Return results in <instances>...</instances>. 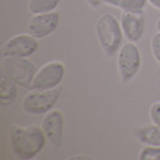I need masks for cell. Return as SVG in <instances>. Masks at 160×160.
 Listing matches in <instances>:
<instances>
[{
    "mask_svg": "<svg viewBox=\"0 0 160 160\" xmlns=\"http://www.w3.org/2000/svg\"><path fill=\"white\" fill-rule=\"evenodd\" d=\"M47 138L41 127L12 125L8 132V143L13 155L21 160L34 159L45 148Z\"/></svg>",
    "mask_w": 160,
    "mask_h": 160,
    "instance_id": "6da1fadb",
    "label": "cell"
},
{
    "mask_svg": "<svg viewBox=\"0 0 160 160\" xmlns=\"http://www.w3.org/2000/svg\"><path fill=\"white\" fill-rule=\"evenodd\" d=\"M95 35L99 46L105 56H117L123 45L124 34L120 27V22L111 13H104L98 18L95 23Z\"/></svg>",
    "mask_w": 160,
    "mask_h": 160,
    "instance_id": "7a4b0ae2",
    "label": "cell"
},
{
    "mask_svg": "<svg viewBox=\"0 0 160 160\" xmlns=\"http://www.w3.org/2000/svg\"><path fill=\"white\" fill-rule=\"evenodd\" d=\"M38 71L36 66L28 58L6 57L1 58V72L12 80L18 87L32 89V80Z\"/></svg>",
    "mask_w": 160,
    "mask_h": 160,
    "instance_id": "3957f363",
    "label": "cell"
},
{
    "mask_svg": "<svg viewBox=\"0 0 160 160\" xmlns=\"http://www.w3.org/2000/svg\"><path fill=\"white\" fill-rule=\"evenodd\" d=\"M62 92H63L62 87L47 89V90L30 89V92L25 94L22 100V108L27 113L35 116L46 114L54 108L58 100L60 99Z\"/></svg>",
    "mask_w": 160,
    "mask_h": 160,
    "instance_id": "277c9868",
    "label": "cell"
},
{
    "mask_svg": "<svg viewBox=\"0 0 160 160\" xmlns=\"http://www.w3.org/2000/svg\"><path fill=\"white\" fill-rule=\"evenodd\" d=\"M116 64L120 81L123 83H129L136 76L141 69L142 56L135 42L128 41L122 45L116 56Z\"/></svg>",
    "mask_w": 160,
    "mask_h": 160,
    "instance_id": "5b68a950",
    "label": "cell"
},
{
    "mask_svg": "<svg viewBox=\"0 0 160 160\" xmlns=\"http://www.w3.org/2000/svg\"><path fill=\"white\" fill-rule=\"evenodd\" d=\"M64 63L53 60L46 63L38 69L35 73V77L32 80V89H39V90H47V89H54L60 87L62 82L65 77Z\"/></svg>",
    "mask_w": 160,
    "mask_h": 160,
    "instance_id": "8992f818",
    "label": "cell"
},
{
    "mask_svg": "<svg viewBox=\"0 0 160 160\" xmlns=\"http://www.w3.org/2000/svg\"><path fill=\"white\" fill-rule=\"evenodd\" d=\"M39 49V41L30 34H18L10 38L0 49L1 58L21 57L29 58Z\"/></svg>",
    "mask_w": 160,
    "mask_h": 160,
    "instance_id": "52a82bcc",
    "label": "cell"
},
{
    "mask_svg": "<svg viewBox=\"0 0 160 160\" xmlns=\"http://www.w3.org/2000/svg\"><path fill=\"white\" fill-rule=\"evenodd\" d=\"M60 23V15L53 11L48 13L32 15L28 22V34L35 39H45L57 30Z\"/></svg>",
    "mask_w": 160,
    "mask_h": 160,
    "instance_id": "ba28073f",
    "label": "cell"
},
{
    "mask_svg": "<svg viewBox=\"0 0 160 160\" xmlns=\"http://www.w3.org/2000/svg\"><path fill=\"white\" fill-rule=\"evenodd\" d=\"M41 129L47 141L56 148H60L63 143L64 130V116L60 110H51L41 120Z\"/></svg>",
    "mask_w": 160,
    "mask_h": 160,
    "instance_id": "9c48e42d",
    "label": "cell"
},
{
    "mask_svg": "<svg viewBox=\"0 0 160 160\" xmlns=\"http://www.w3.org/2000/svg\"><path fill=\"white\" fill-rule=\"evenodd\" d=\"M119 22L124 38L128 41L136 43L142 39L146 29V21L142 13L123 11Z\"/></svg>",
    "mask_w": 160,
    "mask_h": 160,
    "instance_id": "30bf717a",
    "label": "cell"
},
{
    "mask_svg": "<svg viewBox=\"0 0 160 160\" xmlns=\"http://www.w3.org/2000/svg\"><path fill=\"white\" fill-rule=\"evenodd\" d=\"M18 95V86L10 80L5 73L0 76V104L2 106H11L16 102Z\"/></svg>",
    "mask_w": 160,
    "mask_h": 160,
    "instance_id": "8fae6325",
    "label": "cell"
},
{
    "mask_svg": "<svg viewBox=\"0 0 160 160\" xmlns=\"http://www.w3.org/2000/svg\"><path fill=\"white\" fill-rule=\"evenodd\" d=\"M136 137L144 146L160 147V128L157 125L140 128L136 131Z\"/></svg>",
    "mask_w": 160,
    "mask_h": 160,
    "instance_id": "7c38bea8",
    "label": "cell"
},
{
    "mask_svg": "<svg viewBox=\"0 0 160 160\" xmlns=\"http://www.w3.org/2000/svg\"><path fill=\"white\" fill-rule=\"evenodd\" d=\"M63 0H28V11L32 15L48 13L56 11Z\"/></svg>",
    "mask_w": 160,
    "mask_h": 160,
    "instance_id": "4fadbf2b",
    "label": "cell"
},
{
    "mask_svg": "<svg viewBox=\"0 0 160 160\" xmlns=\"http://www.w3.org/2000/svg\"><path fill=\"white\" fill-rule=\"evenodd\" d=\"M146 4H148V0H123L120 10L128 11V12L143 13Z\"/></svg>",
    "mask_w": 160,
    "mask_h": 160,
    "instance_id": "5bb4252c",
    "label": "cell"
},
{
    "mask_svg": "<svg viewBox=\"0 0 160 160\" xmlns=\"http://www.w3.org/2000/svg\"><path fill=\"white\" fill-rule=\"evenodd\" d=\"M140 160H160V147L144 146L138 153Z\"/></svg>",
    "mask_w": 160,
    "mask_h": 160,
    "instance_id": "9a60e30c",
    "label": "cell"
},
{
    "mask_svg": "<svg viewBox=\"0 0 160 160\" xmlns=\"http://www.w3.org/2000/svg\"><path fill=\"white\" fill-rule=\"evenodd\" d=\"M151 49L154 59L158 62V64L160 65V32L154 34V36L152 38L151 41Z\"/></svg>",
    "mask_w": 160,
    "mask_h": 160,
    "instance_id": "2e32d148",
    "label": "cell"
},
{
    "mask_svg": "<svg viewBox=\"0 0 160 160\" xmlns=\"http://www.w3.org/2000/svg\"><path fill=\"white\" fill-rule=\"evenodd\" d=\"M149 118L154 125L160 128V101L154 102L149 107Z\"/></svg>",
    "mask_w": 160,
    "mask_h": 160,
    "instance_id": "e0dca14e",
    "label": "cell"
},
{
    "mask_svg": "<svg viewBox=\"0 0 160 160\" xmlns=\"http://www.w3.org/2000/svg\"><path fill=\"white\" fill-rule=\"evenodd\" d=\"M101 2H105L110 6H113V8H122V4H123V0H102Z\"/></svg>",
    "mask_w": 160,
    "mask_h": 160,
    "instance_id": "ac0fdd59",
    "label": "cell"
},
{
    "mask_svg": "<svg viewBox=\"0 0 160 160\" xmlns=\"http://www.w3.org/2000/svg\"><path fill=\"white\" fill-rule=\"evenodd\" d=\"M148 4L152 6V8L160 10V0H148Z\"/></svg>",
    "mask_w": 160,
    "mask_h": 160,
    "instance_id": "d6986e66",
    "label": "cell"
},
{
    "mask_svg": "<svg viewBox=\"0 0 160 160\" xmlns=\"http://www.w3.org/2000/svg\"><path fill=\"white\" fill-rule=\"evenodd\" d=\"M70 160H73V159H93L92 157H87V155H72L69 158Z\"/></svg>",
    "mask_w": 160,
    "mask_h": 160,
    "instance_id": "ffe728a7",
    "label": "cell"
},
{
    "mask_svg": "<svg viewBox=\"0 0 160 160\" xmlns=\"http://www.w3.org/2000/svg\"><path fill=\"white\" fill-rule=\"evenodd\" d=\"M155 28H157V32H160V18L157 21V24H155Z\"/></svg>",
    "mask_w": 160,
    "mask_h": 160,
    "instance_id": "44dd1931",
    "label": "cell"
},
{
    "mask_svg": "<svg viewBox=\"0 0 160 160\" xmlns=\"http://www.w3.org/2000/svg\"><path fill=\"white\" fill-rule=\"evenodd\" d=\"M88 1H90V2H100V1H102V0H88Z\"/></svg>",
    "mask_w": 160,
    "mask_h": 160,
    "instance_id": "7402d4cb",
    "label": "cell"
}]
</instances>
